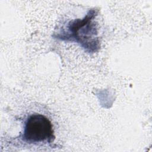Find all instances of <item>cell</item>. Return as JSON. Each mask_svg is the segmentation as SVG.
I'll return each instance as SVG.
<instances>
[{
    "mask_svg": "<svg viewBox=\"0 0 152 152\" xmlns=\"http://www.w3.org/2000/svg\"><path fill=\"white\" fill-rule=\"evenodd\" d=\"M97 10L92 9L83 18L69 21L65 27L53 34L54 39L78 43L88 53L97 52L100 48L99 38L95 21Z\"/></svg>",
    "mask_w": 152,
    "mask_h": 152,
    "instance_id": "obj_1",
    "label": "cell"
},
{
    "mask_svg": "<svg viewBox=\"0 0 152 152\" xmlns=\"http://www.w3.org/2000/svg\"><path fill=\"white\" fill-rule=\"evenodd\" d=\"M53 126L49 119L42 114H33L25 122L21 139L29 144L52 143L55 140Z\"/></svg>",
    "mask_w": 152,
    "mask_h": 152,
    "instance_id": "obj_2",
    "label": "cell"
}]
</instances>
